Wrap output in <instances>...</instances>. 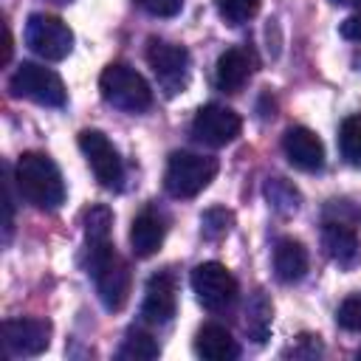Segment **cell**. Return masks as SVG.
Wrapping results in <instances>:
<instances>
[{"label": "cell", "instance_id": "6da1fadb", "mask_svg": "<svg viewBox=\"0 0 361 361\" xmlns=\"http://www.w3.org/2000/svg\"><path fill=\"white\" fill-rule=\"evenodd\" d=\"M14 183L20 189V197L45 212L59 209L68 195L59 166L45 152H23L14 166Z\"/></svg>", "mask_w": 361, "mask_h": 361}, {"label": "cell", "instance_id": "7a4b0ae2", "mask_svg": "<svg viewBox=\"0 0 361 361\" xmlns=\"http://www.w3.org/2000/svg\"><path fill=\"white\" fill-rule=\"evenodd\" d=\"M87 271L93 274L96 282V296L104 305V310L118 313L127 299H130V288H133V274L130 265L124 262V257H118L113 251L110 243L104 245H93L87 248Z\"/></svg>", "mask_w": 361, "mask_h": 361}, {"label": "cell", "instance_id": "3957f363", "mask_svg": "<svg viewBox=\"0 0 361 361\" xmlns=\"http://www.w3.org/2000/svg\"><path fill=\"white\" fill-rule=\"evenodd\" d=\"M99 90H102V99L121 113L135 116V113H144L152 107V90H149L147 79L124 62H110L102 71Z\"/></svg>", "mask_w": 361, "mask_h": 361}, {"label": "cell", "instance_id": "277c9868", "mask_svg": "<svg viewBox=\"0 0 361 361\" xmlns=\"http://www.w3.org/2000/svg\"><path fill=\"white\" fill-rule=\"evenodd\" d=\"M217 175V158L212 155H197V152H172L166 161V172H164V189L178 197H195L200 195Z\"/></svg>", "mask_w": 361, "mask_h": 361}, {"label": "cell", "instance_id": "5b68a950", "mask_svg": "<svg viewBox=\"0 0 361 361\" xmlns=\"http://www.w3.org/2000/svg\"><path fill=\"white\" fill-rule=\"evenodd\" d=\"M8 90L17 99H28V102H37L45 107H62L68 102V90H65L59 73H54L45 65H37V62H23L11 73Z\"/></svg>", "mask_w": 361, "mask_h": 361}, {"label": "cell", "instance_id": "8992f818", "mask_svg": "<svg viewBox=\"0 0 361 361\" xmlns=\"http://www.w3.org/2000/svg\"><path fill=\"white\" fill-rule=\"evenodd\" d=\"M147 62H149L164 96L172 99V96L186 90V85H189V51L183 45L152 37L147 42Z\"/></svg>", "mask_w": 361, "mask_h": 361}, {"label": "cell", "instance_id": "52a82bcc", "mask_svg": "<svg viewBox=\"0 0 361 361\" xmlns=\"http://www.w3.org/2000/svg\"><path fill=\"white\" fill-rule=\"evenodd\" d=\"M25 45H28L37 56H42V59H48V62H59V59H65V56L71 54V48H73V31L68 28L65 20H59V17H54V14L37 11V14H31L28 23H25Z\"/></svg>", "mask_w": 361, "mask_h": 361}, {"label": "cell", "instance_id": "ba28073f", "mask_svg": "<svg viewBox=\"0 0 361 361\" xmlns=\"http://www.w3.org/2000/svg\"><path fill=\"white\" fill-rule=\"evenodd\" d=\"M192 290H195L197 302L212 313L228 310L237 302V293H240L237 279L220 262H200L192 271Z\"/></svg>", "mask_w": 361, "mask_h": 361}, {"label": "cell", "instance_id": "9c48e42d", "mask_svg": "<svg viewBox=\"0 0 361 361\" xmlns=\"http://www.w3.org/2000/svg\"><path fill=\"white\" fill-rule=\"evenodd\" d=\"M79 149L85 152L96 180L104 189H121L124 180V164L118 158V149L102 130H82L79 133Z\"/></svg>", "mask_w": 361, "mask_h": 361}, {"label": "cell", "instance_id": "30bf717a", "mask_svg": "<svg viewBox=\"0 0 361 361\" xmlns=\"http://www.w3.org/2000/svg\"><path fill=\"white\" fill-rule=\"evenodd\" d=\"M243 130V118L226 104H203L192 118V135L206 147H226Z\"/></svg>", "mask_w": 361, "mask_h": 361}, {"label": "cell", "instance_id": "8fae6325", "mask_svg": "<svg viewBox=\"0 0 361 361\" xmlns=\"http://www.w3.org/2000/svg\"><path fill=\"white\" fill-rule=\"evenodd\" d=\"M51 344V324L45 319H8L3 324V350L8 358H31Z\"/></svg>", "mask_w": 361, "mask_h": 361}, {"label": "cell", "instance_id": "7c38bea8", "mask_svg": "<svg viewBox=\"0 0 361 361\" xmlns=\"http://www.w3.org/2000/svg\"><path fill=\"white\" fill-rule=\"evenodd\" d=\"M175 310H178V288H175L172 274H166V271L152 274L147 279L144 302H141L144 322H149V324H166V322H172Z\"/></svg>", "mask_w": 361, "mask_h": 361}, {"label": "cell", "instance_id": "4fadbf2b", "mask_svg": "<svg viewBox=\"0 0 361 361\" xmlns=\"http://www.w3.org/2000/svg\"><path fill=\"white\" fill-rule=\"evenodd\" d=\"M254 68H257V59H254V54L248 48H240V45L226 48L217 56V65H214V85H217V90L240 93L243 85L251 79Z\"/></svg>", "mask_w": 361, "mask_h": 361}, {"label": "cell", "instance_id": "5bb4252c", "mask_svg": "<svg viewBox=\"0 0 361 361\" xmlns=\"http://www.w3.org/2000/svg\"><path fill=\"white\" fill-rule=\"evenodd\" d=\"M282 149H285V158L290 161V166H296L302 172H316L324 164V147H322L319 135L307 127H288L282 135Z\"/></svg>", "mask_w": 361, "mask_h": 361}, {"label": "cell", "instance_id": "9a60e30c", "mask_svg": "<svg viewBox=\"0 0 361 361\" xmlns=\"http://www.w3.org/2000/svg\"><path fill=\"white\" fill-rule=\"evenodd\" d=\"M322 245L338 268L353 271L355 265H361V240L347 223H324Z\"/></svg>", "mask_w": 361, "mask_h": 361}, {"label": "cell", "instance_id": "2e32d148", "mask_svg": "<svg viewBox=\"0 0 361 361\" xmlns=\"http://www.w3.org/2000/svg\"><path fill=\"white\" fill-rule=\"evenodd\" d=\"M164 234H166V220L158 209H144L141 214H135L133 220V228H130V245H133V254L135 257H152L161 243H164Z\"/></svg>", "mask_w": 361, "mask_h": 361}, {"label": "cell", "instance_id": "e0dca14e", "mask_svg": "<svg viewBox=\"0 0 361 361\" xmlns=\"http://www.w3.org/2000/svg\"><path fill=\"white\" fill-rule=\"evenodd\" d=\"M274 274L285 285L299 282L307 274V248L293 237H282L274 248Z\"/></svg>", "mask_w": 361, "mask_h": 361}, {"label": "cell", "instance_id": "ac0fdd59", "mask_svg": "<svg viewBox=\"0 0 361 361\" xmlns=\"http://www.w3.org/2000/svg\"><path fill=\"white\" fill-rule=\"evenodd\" d=\"M195 353L200 358H209V361H231L240 355V347L237 341L231 338V333L220 324H203L195 336Z\"/></svg>", "mask_w": 361, "mask_h": 361}, {"label": "cell", "instance_id": "d6986e66", "mask_svg": "<svg viewBox=\"0 0 361 361\" xmlns=\"http://www.w3.org/2000/svg\"><path fill=\"white\" fill-rule=\"evenodd\" d=\"M271 319H274L271 299H268L262 290H257V293L251 296L248 307H245V333H248L257 344H262V341L268 338V333H271Z\"/></svg>", "mask_w": 361, "mask_h": 361}, {"label": "cell", "instance_id": "ffe728a7", "mask_svg": "<svg viewBox=\"0 0 361 361\" xmlns=\"http://www.w3.org/2000/svg\"><path fill=\"white\" fill-rule=\"evenodd\" d=\"M110 231H113V212L102 203L90 206L85 212V243H87V248L110 243Z\"/></svg>", "mask_w": 361, "mask_h": 361}, {"label": "cell", "instance_id": "44dd1931", "mask_svg": "<svg viewBox=\"0 0 361 361\" xmlns=\"http://www.w3.org/2000/svg\"><path fill=\"white\" fill-rule=\"evenodd\" d=\"M158 353H161V347H158V341L149 333L130 330L124 336V341H121V347H118L116 355L124 358V361H149V358H158Z\"/></svg>", "mask_w": 361, "mask_h": 361}, {"label": "cell", "instance_id": "7402d4cb", "mask_svg": "<svg viewBox=\"0 0 361 361\" xmlns=\"http://www.w3.org/2000/svg\"><path fill=\"white\" fill-rule=\"evenodd\" d=\"M338 149L350 166H361V116H347L338 127Z\"/></svg>", "mask_w": 361, "mask_h": 361}, {"label": "cell", "instance_id": "603a6c76", "mask_svg": "<svg viewBox=\"0 0 361 361\" xmlns=\"http://www.w3.org/2000/svg\"><path fill=\"white\" fill-rule=\"evenodd\" d=\"M265 197H268V203L279 212V214H293L296 209H299V192H296V186L293 183H288L285 178H268V183H265Z\"/></svg>", "mask_w": 361, "mask_h": 361}, {"label": "cell", "instance_id": "cb8c5ba5", "mask_svg": "<svg viewBox=\"0 0 361 361\" xmlns=\"http://www.w3.org/2000/svg\"><path fill=\"white\" fill-rule=\"evenodd\" d=\"M231 226H234V214H231L228 209H223V206H212V209H206V212L200 214V234H203L206 240H220V237H226V234L231 231Z\"/></svg>", "mask_w": 361, "mask_h": 361}, {"label": "cell", "instance_id": "d4e9b609", "mask_svg": "<svg viewBox=\"0 0 361 361\" xmlns=\"http://www.w3.org/2000/svg\"><path fill=\"white\" fill-rule=\"evenodd\" d=\"M217 11L228 25H243L259 11V0H217Z\"/></svg>", "mask_w": 361, "mask_h": 361}, {"label": "cell", "instance_id": "484cf974", "mask_svg": "<svg viewBox=\"0 0 361 361\" xmlns=\"http://www.w3.org/2000/svg\"><path fill=\"white\" fill-rule=\"evenodd\" d=\"M336 322H338V327H344L350 333H361V293H353L338 305Z\"/></svg>", "mask_w": 361, "mask_h": 361}, {"label": "cell", "instance_id": "4316f807", "mask_svg": "<svg viewBox=\"0 0 361 361\" xmlns=\"http://www.w3.org/2000/svg\"><path fill=\"white\" fill-rule=\"evenodd\" d=\"M135 6L152 17H175L183 8V0H135Z\"/></svg>", "mask_w": 361, "mask_h": 361}, {"label": "cell", "instance_id": "83f0119b", "mask_svg": "<svg viewBox=\"0 0 361 361\" xmlns=\"http://www.w3.org/2000/svg\"><path fill=\"white\" fill-rule=\"evenodd\" d=\"M285 355H293V358H316V355H322V341H319V336L302 333L296 338V347H290Z\"/></svg>", "mask_w": 361, "mask_h": 361}, {"label": "cell", "instance_id": "f1b7e54d", "mask_svg": "<svg viewBox=\"0 0 361 361\" xmlns=\"http://www.w3.org/2000/svg\"><path fill=\"white\" fill-rule=\"evenodd\" d=\"M11 175L6 178V240L11 237V228H14V200H11Z\"/></svg>", "mask_w": 361, "mask_h": 361}, {"label": "cell", "instance_id": "f546056e", "mask_svg": "<svg viewBox=\"0 0 361 361\" xmlns=\"http://www.w3.org/2000/svg\"><path fill=\"white\" fill-rule=\"evenodd\" d=\"M341 37L347 39H361V17H347L341 23Z\"/></svg>", "mask_w": 361, "mask_h": 361}, {"label": "cell", "instance_id": "4dcf8cb0", "mask_svg": "<svg viewBox=\"0 0 361 361\" xmlns=\"http://www.w3.org/2000/svg\"><path fill=\"white\" fill-rule=\"evenodd\" d=\"M3 31H6V39H3V65L11 59V31H8V25H3Z\"/></svg>", "mask_w": 361, "mask_h": 361}, {"label": "cell", "instance_id": "1f68e13d", "mask_svg": "<svg viewBox=\"0 0 361 361\" xmlns=\"http://www.w3.org/2000/svg\"><path fill=\"white\" fill-rule=\"evenodd\" d=\"M333 3H338V6H361V0H333Z\"/></svg>", "mask_w": 361, "mask_h": 361}, {"label": "cell", "instance_id": "d6a6232c", "mask_svg": "<svg viewBox=\"0 0 361 361\" xmlns=\"http://www.w3.org/2000/svg\"><path fill=\"white\" fill-rule=\"evenodd\" d=\"M51 3H56V6H68V3H73V0H51Z\"/></svg>", "mask_w": 361, "mask_h": 361}, {"label": "cell", "instance_id": "836d02e7", "mask_svg": "<svg viewBox=\"0 0 361 361\" xmlns=\"http://www.w3.org/2000/svg\"><path fill=\"white\" fill-rule=\"evenodd\" d=\"M358 358H361V350H358Z\"/></svg>", "mask_w": 361, "mask_h": 361}]
</instances>
